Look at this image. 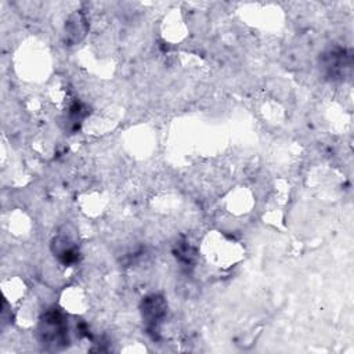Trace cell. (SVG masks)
I'll return each mask as SVG.
<instances>
[{"label": "cell", "mask_w": 354, "mask_h": 354, "mask_svg": "<svg viewBox=\"0 0 354 354\" xmlns=\"http://www.w3.org/2000/svg\"><path fill=\"white\" fill-rule=\"evenodd\" d=\"M39 333L47 344L65 346L68 343V324L62 313L55 308L48 310L40 321Z\"/></svg>", "instance_id": "cell-1"}, {"label": "cell", "mask_w": 354, "mask_h": 354, "mask_svg": "<svg viewBox=\"0 0 354 354\" xmlns=\"http://www.w3.org/2000/svg\"><path fill=\"white\" fill-rule=\"evenodd\" d=\"M142 317L149 332H158V326L166 315V301L159 295L148 296L142 300Z\"/></svg>", "instance_id": "cell-2"}, {"label": "cell", "mask_w": 354, "mask_h": 354, "mask_svg": "<svg viewBox=\"0 0 354 354\" xmlns=\"http://www.w3.org/2000/svg\"><path fill=\"white\" fill-rule=\"evenodd\" d=\"M324 61L322 65L326 69L329 76H339L344 68L350 66V59L348 55L346 54L344 50L342 48H335L330 50L329 53L324 54Z\"/></svg>", "instance_id": "cell-3"}, {"label": "cell", "mask_w": 354, "mask_h": 354, "mask_svg": "<svg viewBox=\"0 0 354 354\" xmlns=\"http://www.w3.org/2000/svg\"><path fill=\"white\" fill-rule=\"evenodd\" d=\"M55 253L59 259V261L64 264V266H71L73 263L77 261V257H79V252L75 246H72L66 239H61V242L57 241L55 243Z\"/></svg>", "instance_id": "cell-4"}]
</instances>
